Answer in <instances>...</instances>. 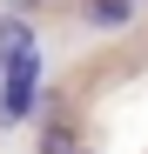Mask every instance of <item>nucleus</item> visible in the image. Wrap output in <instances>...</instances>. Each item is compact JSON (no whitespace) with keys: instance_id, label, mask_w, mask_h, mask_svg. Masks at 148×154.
I'll return each mask as SVG.
<instances>
[{"instance_id":"20e7f679","label":"nucleus","mask_w":148,"mask_h":154,"mask_svg":"<svg viewBox=\"0 0 148 154\" xmlns=\"http://www.w3.org/2000/svg\"><path fill=\"white\" fill-rule=\"evenodd\" d=\"M40 154H81V147H74V134H61V127H47V147Z\"/></svg>"},{"instance_id":"f257e3e1","label":"nucleus","mask_w":148,"mask_h":154,"mask_svg":"<svg viewBox=\"0 0 148 154\" xmlns=\"http://www.w3.org/2000/svg\"><path fill=\"white\" fill-rule=\"evenodd\" d=\"M34 107H40V54H14L0 67V127L34 121Z\"/></svg>"},{"instance_id":"7ed1b4c3","label":"nucleus","mask_w":148,"mask_h":154,"mask_svg":"<svg viewBox=\"0 0 148 154\" xmlns=\"http://www.w3.org/2000/svg\"><path fill=\"white\" fill-rule=\"evenodd\" d=\"M14 54H40V40H34V20H20V14H0V60H14Z\"/></svg>"},{"instance_id":"39448f33","label":"nucleus","mask_w":148,"mask_h":154,"mask_svg":"<svg viewBox=\"0 0 148 154\" xmlns=\"http://www.w3.org/2000/svg\"><path fill=\"white\" fill-rule=\"evenodd\" d=\"M0 7H7V14H20V20H34V14L47 7V0H0Z\"/></svg>"},{"instance_id":"f03ea898","label":"nucleus","mask_w":148,"mask_h":154,"mask_svg":"<svg viewBox=\"0 0 148 154\" xmlns=\"http://www.w3.org/2000/svg\"><path fill=\"white\" fill-rule=\"evenodd\" d=\"M81 20L94 34H121V27L141 20V7H135V0H81Z\"/></svg>"}]
</instances>
